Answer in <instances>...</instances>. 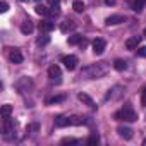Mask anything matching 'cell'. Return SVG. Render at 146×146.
<instances>
[{
  "instance_id": "6da1fadb",
  "label": "cell",
  "mask_w": 146,
  "mask_h": 146,
  "mask_svg": "<svg viewBox=\"0 0 146 146\" xmlns=\"http://www.w3.org/2000/svg\"><path fill=\"white\" fill-rule=\"evenodd\" d=\"M110 70L107 62H98V64H91L88 67H83L81 70V78L84 79H102L103 76H107V72Z\"/></svg>"
},
{
  "instance_id": "7a4b0ae2",
  "label": "cell",
  "mask_w": 146,
  "mask_h": 146,
  "mask_svg": "<svg viewBox=\"0 0 146 146\" xmlns=\"http://www.w3.org/2000/svg\"><path fill=\"white\" fill-rule=\"evenodd\" d=\"M113 117H115V120H124V122H134V120H137V113L132 110L131 103H125L124 108L119 110V112H115Z\"/></svg>"
},
{
  "instance_id": "3957f363",
  "label": "cell",
  "mask_w": 146,
  "mask_h": 146,
  "mask_svg": "<svg viewBox=\"0 0 146 146\" xmlns=\"http://www.w3.org/2000/svg\"><path fill=\"white\" fill-rule=\"evenodd\" d=\"M62 64L65 65L67 70H74L79 64V58L76 55H65V57H62Z\"/></svg>"
},
{
  "instance_id": "277c9868",
  "label": "cell",
  "mask_w": 146,
  "mask_h": 146,
  "mask_svg": "<svg viewBox=\"0 0 146 146\" xmlns=\"http://www.w3.org/2000/svg\"><path fill=\"white\" fill-rule=\"evenodd\" d=\"M9 58H11L12 64H23V60H24V57H23L19 48H11L9 50Z\"/></svg>"
},
{
  "instance_id": "5b68a950",
  "label": "cell",
  "mask_w": 146,
  "mask_h": 146,
  "mask_svg": "<svg viewBox=\"0 0 146 146\" xmlns=\"http://www.w3.org/2000/svg\"><path fill=\"white\" fill-rule=\"evenodd\" d=\"M105 48H107V41H105L103 38H96V40L93 41V52H95L96 55H102V53L105 52Z\"/></svg>"
},
{
  "instance_id": "8992f818",
  "label": "cell",
  "mask_w": 146,
  "mask_h": 146,
  "mask_svg": "<svg viewBox=\"0 0 146 146\" xmlns=\"http://www.w3.org/2000/svg\"><path fill=\"white\" fill-rule=\"evenodd\" d=\"M125 21V16H122V14H113V16H108L107 19H105V24L107 26H115V24H120V23H124Z\"/></svg>"
},
{
  "instance_id": "52a82bcc",
  "label": "cell",
  "mask_w": 146,
  "mask_h": 146,
  "mask_svg": "<svg viewBox=\"0 0 146 146\" xmlns=\"http://www.w3.org/2000/svg\"><path fill=\"white\" fill-rule=\"evenodd\" d=\"M76 26H78V24H76L74 21H70V19H65V21L60 24V31L67 35V33H72V31H74V29H76Z\"/></svg>"
},
{
  "instance_id": "ba28073f",
  "label": "cell",
  "mask_w": 146,
  "mask_h": 146,
  "mask_svg": "<svg viewBox=\"0 0 146 146\" xmlns=\"http://www.w3.org/2000/svg\"><path fill=\"white\" fill-rule=\"evenodd\" d=\"M117 132H119V136H120L122 139H132V136H134V134H132L134 131H132L131 127H125V125H119V127H117Z\"/></svg>"
},
{
  "instance_id": "9c48e42d",
  "label": "cell",
  "mask_w": 146,
  "mask_h": 146,
  "mask_svg": "<svg viewBox=\"0 0 146 146\" xmlns=\"http://www.w3.org/2000/svg\"><path fill=\"white\" fill-rule=\"evenodd\" d=\"M60 76H62V70H60V67H58L57 64H53V65L48 67V78H50V79H57V81H58Z\"/></svg>"
},
{
  "instance_id": "30bf717a",
  "label": "cell",
  "mask_w": 146,
  "mask_h": 146,
  "mask_svg": "<svg viewBox=\"0 0 146 146\" xmlns=\"http://www.w3.org/2000/svg\"><path fill=\"white\" fill-rule=\"evenodd\" d=\"M14 127H16V124L7 117V119H4V125H2V132H4V136H9L11 132H14Z\"/></svg>"
},
{
  "instance_id": "8fae6325",
  "label": "cell",
  "mask_w": 146,
  "mask_h": 146,
  "mask_svg": "<svg viewBox=\"0 0 146 146\" xmlns=\"http://www.w3.org/2000/svg\"><path fill=\"white\" fill-rule=\"evenodd\" d=\"M139 43H141V36H131V38L125 41V48H127V50H136Z\"/></svg>"
},
{
  "instance_id": "7c38bea8",
  "label": "cell",
  "mask_w": 146,
  "mask_h": 146,
  "mask_svg": "<svg viewBox=\"0 0 146 146\" xmlns=\"http://www.w3.org/2000/svg\"><path fill=\"white\" fill-rule=\"evenodd\" d=\"M53 28H55V24L50 19H45V21L40 23V31L41 33H50V31H53Z\"/></svg>"
},
{
  "instance_id": "4fadbf2b",
  "label": "cell",
  "mask_w": 146,
  "mask_h": 146,
  "mask_svg": "<svg viewBox=\"0 0 146 146\" xmlns=\"http://www.w3.org/2000/svg\"><path fill=\"white\" fill-rule=\"evenodd\" d=\"M78 98H79V102H83L84 105H88L90 108H96V105H95V102L91 100V96L90 95H86V93H79L78 95Z\"/></svg>"
},
{
  "instance_id": "5bb4252c",
  "label": "cell",
  "mask_w": 146,
  "mask_h": 146,
  "mask_svg": "<svg viewBox=\"0 0 146 146\" xmlns=\"http://www.w3.org/2000/svg\"><path fill=\"white\" fill-rule=\"evenodd\" d=\"M33 29H35V26H33V21L31 19H26L21 24V33L23 35H29V33H33Z\"/></svg>"
},
{
  "instance_id": "9a60e30c",
  "label": "cell",
  "mask_w": 146,
  "mask_h": 146,
  "mask_svg": "<svg viewBox=\"0 0 146 146\" xmlns=\"http://www.w3.org/2000/svg\"><path fill=\"white\" fill-rule=\"evenodd\" d=\"M55 125H57V127H67V125H70V124H69V117H65V115L55 117Z\"/></svg>"
},
{
  "instance_id": "2e32d148",
  "label": "cell",
  "mask_w": 146,
  "mask_h": 146,
  "mask_svg": "<svg viewBox=\"0 0 146 146\" xmlns=\"http://www.w3.org/2000/svg\"><path fill=\"white\" fill-rule=\"evenodd\" d=\"M84 40H83V35H72V36H69V40H67V43L72 46V45H81Z\"/></svg>"
},
{
  "instance_id": "e0dca14e",
  "label": "cell",
  "mask_w": 146,
  "mask_h": 146,
  "mask_svg": "<svg viewBox=\"0 0 146 146\" xmlns=\"http://www.w3.org/2000/svg\"><path fill=\"white\" fill-rule=\"evenodd\" d=\"M120 91H122V86H115L112 91H108V95H107L105 98H107V100H115V98L120 96Z\"/></svg>"
},
{
  "instance_id": "ac0fdd59",
  "label": "cell",
  "mask_w": 146,
  "mask_h": 146,
  "mask_svg": "<svg viewBox=\"0 0 146 146\" xmlns=\"http://www.w3.org/2000/svg\"><path fill=\"white\" fill-rule=\"evenodd\" d=\"M64 100H65V95H57V96L46 98L45 103H46V105H53V103H60V102H64Z\"/></svg>"
},
{
  "instance_id": "d6986e66",
  "label": "cell",
  "mask_w": 146,
  "mask_h": 146,
  "mask_svg": "<svg viewBox=\"0 0 146 146\" xmlns=\"http://www.w3.org/2000/svg\"><path fill=\"white\" fill-rule=\"evenodd\" d=\"M144 5H146V0H134L132 2V11L134 12H141L144 9Z\"/></svg>"
},
{
  "instance_id": "ffe728a7",
  "label": "cell",
  "mask_w": 146,
  "mask_h": 146,
  "mask_svg": "<svg viewBox=\"0 0 146 146\" xmlns=\"http://www.w3.org/2000/svg\"><path fill=\"white\" fill-rule=\"evenodd\" d=\"M35 12H36L38 16H50V9H46V7L41 5V4H38V5L35 7Z\"/></svg>"
},
{
  "instance_id": "44dd1931",
  "label": "cell",
  "mask_w": 146,
  "mask_h": 146,
  "mask_svg": "<svg viewBox=\"0 0 146 146\" xmlns=\"http://www.w3.org/2000/svg\"><path fill=\"white\" fill-rule=\"evenodd\" d=\"M113 69H115V70H125V69H127V62L122 60V58H117V60L113 62Z\"/></svg>"
},
{
  "instance_id": "7402d4cb",
  "label": "cell",
  "mask_w": 146,
  "mask_h": 146,
  "mask_svg": "<svg viewBox=\"0 0 146 146\" xmlns=\"http://www.w3.org/2000/svg\"><path fill=\"white\" fill-rule=\"evenodd\" d=\"M69 124L70 125H81V124H84V119H81L78 115H72V117H69Z\"/></svg>"
},
{
  "instance_id": "603a6c76",
  "label": "cell",
  "mask_w": 146,
  "mask_h": 146,
  "mask_svg": "<svg viewBox=\"0 0 146 146\" xmlns=\"http://www.w3.org/2000/svg\"><path fill=\"white\" fill-rule=\"evenodd\" d=\"M72 9H74L76 12H83V11H84V2H81V0H74Z\"/></svg>"
},
{
  "instance_id": "cb8c5ba5",
  "label": "cell",
  "mask_w": 146,
  "mask_h": 146,
  "mask_svg": "<svg viewBox=\"0 0 146 146\" xmlns=\"http://www.w3.org/2000/svg\"><path fill=\"white\" fill-rule=\"evenodd\" d=\"M50 43V36H40L38 40H36V45L38 46H46Z\"/></svg>"
},
{
  "instance_id": "d4e9b609",
  "label": "cell",
  "mask_w": 146,
  "mask_h": 146,
  "mask_svg": "<svg viewBox=\"0 0 146 146\" xmlns=\"http://www.w3.org/2000/svg\"><path fill=\"white\" fill-rule=\"evenodd\" d=\"M11 113H12V107L11 105H4L2 107V117L7 119V117H11Z\"/></svg>"
},
{
  "instance_id": "484cf974",
  "label": "cell",
  "mask_w": 146,
  "mask_h": 146,
  "mask_svg": "<svg viewBox=\"0 0 146 146\" xmlns=\"http://www.w3.org/2000/svg\"><path fill=\"white\" fill-rule=\"evenodd\" d=\"M100 143V136L98 134H91L90 137H88V144L90 146H95V144H98Z\"/></svg>"
},
{
  "instance_id": "4316f807",
  "label": "cell",
  "mask_w": 146,
  "mask_h": 146,
  "mask_svg": "<svg viewBox=\"0 0 146 146\" xmlns=\"http://www.w3.org/2000/svg\"><path fill=\"white\" fill-rule=\"evenodd\" d=\"M60 143H62V144H76L78 139H74V137H64Z\"/></svg>"
},
{
  "instance_id": "83f0119b",
  "label": "cell",
  "mask_w": 146,
  "mask_h": 146,
  "mask_svg": "<svg viewBox=\"0 0 146 146\" xmlns=\"http://www.w3.org/2000/svg\"><path fill=\"white\" fill-rule=\"evenodd\" d=\"M141 105L143 107H146V86L143 88V91H141Z\"/></svg>"
},
{
  "instance_id": "f1b7e54d",
  "label": "cell",
  "mask_w": 146,
  "mask_h": 146,
  "mask_svg": "<svg viewBox=\"0 0 146 146\" xmlns=\"http://www.w3.org/2000/svg\"><path fill=\"white\" fill-rule=\"evenodd\" d=\"M137 57H143V58L146 57V46H139L137 48Z\"/></svg>"
},
{
  "instance_id": "f546056e",
  "label": "cell",
  "mask_w": 146,
  "mask_h": 146,
  "mask_svg": "<svg viewBox=\"0 0 146 146\" xmlns=\"http://www.w3.org/2000/svg\"><path fill=\"white\" fill-rule=\"evenodd\" d=\"M48 4H50V7H53V9H58L60 0H48Z\"/></svg>"
},
{
  "instance_id": "4dcf8cb0",
  "label": "cell",
  "mask_w": 146,
  "mask_h": 146,
  "mask_svg": "<svg viewBox=\"0 0 146 146\" xmlns=\"http://www.w3.org/2000/svg\"><path fill=\"white\" fill-rule=\"evenodd\" d=\"M38 129H40L38 124H31V125H28V132H36Z\"/></svg>"
},
{
  "instance_id": "1f68e13d",
  "label": "cell",
  "mask_w": 146,
  "mask_h": 146,
  "mask_svg": "<svg viewBox=\"0 0 146 146\" xmlns=\"http://www.w3.org/2000/svg\"><path fill=\"white\" fill-rule=\"evenodd\" d=\"M7 11H9V4L2 2V4H0V12H7Z\"/></svg>"
},
{
  "instance_id": "d6a6232c",
  "label": "cell",
  "mask_w": 146,
  "mask_h": 146,
  "mask_svg": "<svg viewBox=\"0 0 146 146\" xmlns=\"http://www.w3.org/2000/svg\"><path fill=\"white\" fill-rule=\"evenodd\" d=\"M105 4H107V5H115L117 0H105Z\"/></svg>"
},
{
  "instance_id": "836d02e7",
  "label": "cell",
  "mask_w": 146,
  "mask_h": 146,
  "mask_svg": "<svg viewBox=\"0 0 146 146\" xmlns=\"http://www.w3.org/2000/svg\"><path fill=\"white\" fill-rule=\"evenodd\" d=\"M143 144H144V146H146V139H144V141H143Z\"/></svg>"
},
{
  "instance_id": "e575fe53",
  "label": "cell",
  "mask_w": 146,
  "mask_h": 146,
  "mask_svg": "<svg viewBox=\"0 0 146 146\" xmlns=\"http://www.w3.org/2000/svg\"><path fill=\"white\" fill-rule=\"evenodd\" d=\"M144 36H146V28H144Z\"/></svg>"
},
{
  "instance_id": "d590c367",
  "label": "cell",
  "mask_w": 146,
  "mask_h": 146,
  "mask_svg": "<svg viewBox=\"0 0 146 146\" xmlns=\"http://www.w3.org/2000/svg\"><path fill=\"white\" fill-rule=\"evenodd\" d=\"M19 2H26V0H19Z\"/></svg>"
},
{
  "instance_id": "8d00e7d4",
  "label": "cell",
  "mask_w": 146,
  "mask_h": 146,
  "mask_svg": "<svg viewBox=\"0 0 146 146\" xmlns=\"http://www.w3.org/2000/svg\"><path fill=\"white\" fill-rule=\"evenodd\" d=\"M36 2H40V0H36Z\"/></svg>"
}]
</instances>
